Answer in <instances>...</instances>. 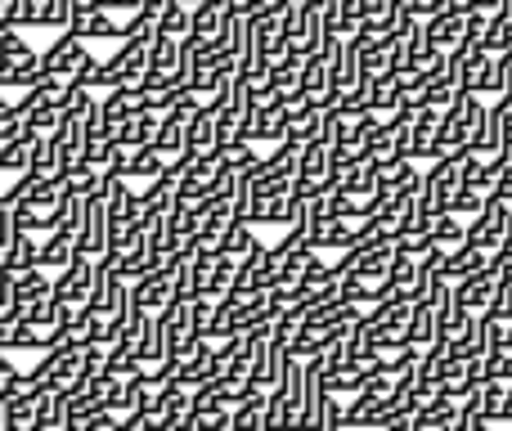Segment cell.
I'll return each instance as SVG.
<instances>
[{
    "instance_id": "6da1fadb",
    "label": "cell",
    "mask_w": 512,
    "mask_h": 431,
    "mask_svg": "<svg viewBox=\"0 0 512 431\" xmlns=\"http://www.w3.org/2000/svg\"><path fill=\"white\" fill-rule=\"evenodd\" d=\"M463 153L468 149L445 153V158L432 162V171L423 176V198H427V207H432L436 216L450 212V198L459 194V185H463Z\"/></svg>"
},
{
    "instance_id": "7a4b0ae2",
    "label": "cell",
    "mask_w": 512,
    "mask_h": 431,
    "mask_svg": "<svg viewBox=\"0 0 512 431\" xmlns=\"http://www.w3.org/2000/svg\"><path fill=\"white\" fill-rule=\"evenodd\" d=\"M508 216H512V207H504L499 198H486V207H481L477 216L463 220V234H468V243H472V247H481V252L495 256L499 247H504Z\"/></svg>"
},
{
    "instance_id": "3957f363",
    "label": "cell",
    "mask_w": 512,
    "mask_h": 431,
    "mask_svg": "<svg viewBox=\"0 0 512 431\" xmlns=\"http://www.w3.org/2000/svg\"><path fill=\"white\" fill-rule=\"evenodd\" d=\"M167 378L185 391H198V387H207V382H216V342L189 346V351L167 369Z\"/></svg>"
},
{
    "instance_id": "277c9868",
    "label": "cell",
    "mask_w": 512,
    "mask_h": 431,
    "mask_svg": "<svg viewBox=\"0 0 512 431\" xmlns=\"http://www.w3.org/2000/svg\"><path fill=\"white\" fill-rule=\"evenodd\" d=\"M90 274H95V261H86V256H72L68 270L50 274V279H54L50 297L59 301V306H68V310H81V306H86V297H90Z\"/></svg>"
},
{
    "instance_id": "5b68a950",
    "label": "cell",
    "mask_w": 512,
    "mask_h": 431,
    "mask_svg": "<svg viewBox=\"0 0 512 431\" xmlns=\"http://www.w3.org/2000/svg\"><path fill=\"white\" fill-rule=\"evenodd\" d=\"M122 297H126V279H117L104 261H95V274H90V297H86V310L95 319H113L122 310Z\"/></svg>"
},
{
    "instance_id": "8992f818",
    "label": "cell",
    "mask_w": 512,
    "mask_h": 431,
    "mask_svg": "<svg viewBox=\"0 0 512 431\" xmlns=\"http://www.w3.org/2000/svg\"><path fill=\"white\" fill-rule=\"evenodd\" d=\"M86 41H77L72 32H63V36H54L50 41V50H41L36 59H41V72L45 77H59V81H68L72 72L81 68V59H86Z\"/></svg>"
},
{
    "instance_id": "52a82bcc",
    "label": "cell",
    "mask_w": 512,
    "mask_h": 431,
    "mask_svg": "<svg viewBox=\"0 0 512 431\" xmlns=\"http://www.w3.org/2000/svg\"><path fill=\"white\" fill-rule=\"evenodd\" d=\"M63 32H72L77 41H122V23L104 9H90V5H72V18Z\"/></svg>"
},
{
    "instance_id": "ba28073f",
    "label": "cell",
    "mask_w": 512,
    "mask_h": 431,
    "mask_svg": "<svg viewBox=\"0 0 512 431\" xmlns=\"http://www.w3.org/2000/svg\"><path fill=\"white\" fill-rule=\"evenodd\" d=\"M423 41L432 45V50H441V54H450L459 41H468V14L463 9H441V14H432L423 23Z\"/></svg>"
},
{
    "instance_id": "9c48e42d",
    "label": "cell",
    "mask_w": 512,
    "mask_h": 431,
    "mask_svg": "<svg viewBox=\"0 0 512 431\" xmlns=\"http://www.w3.org/2000/svg\"><path fill=\"white\" fill-rule=\"evenodd\" d=\"M459 86H463V95H477V99L499 95V68H495V54H486V50L477 45V50L468 54V63H463V72H459Z\"/></svg>"
},
{
    "instance_id": "30bf717a",
    "label": "cell",
    "mask_w": 512,
    "mask_h": 431,
    "mask_svg": "<svg viewBox=\"0 0 512 431\" xmlns=\"http://www.w3.org/2000/svg\"><path fill=\"white\" fill-rule=\"evenodd\" d=\"M468 153H477V158H486V162L504 153V113H499L495 104L481 108L477 126H472V135H468Z\"/></svg>"
},
{
    "instance_id": "8fae6325",
    "label": "cell",
    "mask_w": 512,
    "mask_h": 431,
    "mask_svg": "<svg viewBox=\"0 0 512 431\" xmlns=\"http://www.w3.org/2000/svg\"><path fill=\"white\" fill-rule=\"evenodd\" d=\"M216 149H221V140H216V117L207 104H198L185 122V158H207V153H216Z\"/></svg>"
},
{
    "instance_id": "7c38bea8",
    "label": "cell",
    "mask_w": 512,
    "mask_h": 431,
    "mask_svg": "<svg viewBox=\"0 0 512 431\" xmlns=\"http://www.w3.org/2000/svg\"><path fill=\"white\" fill-rule=\"evenodd\" d=\"M283 131H288V104L283 99L252 104V144H279Z\"/></svg>"
},
{
    "instance_id": "4fadbf2b",
    "label": "cell",
    "mask_w": 512,
    "mask_h": 431,
    "mask_svg": "<svg viewBox=\"0 0 512 431\" xmlns=\"http://www.w3.org/2000/svg\"><path fill=\"white\" fill-rule=\"evenodd\" d=\"M319 140V104H310V99H292L288 104V131H283L279 144H297V149H306V144Z\"/></svg>"
},
{
    "instance_id": "5bb4252c",
    "label": "cell",
    "mask_w": 512,
    "mask_h": 431,
    "mask_svg": "<svg viewBox=\"0 0 512 431\" xmlns=\"http://www.w3.org/2000/svg\"><path fill=\"white\" fill-rule=\"evenodd\" d=\"M131 292H135V301H140L149 315H158V310H167L171 301H176V283H171V274L167 270H149V274H140V279L131 283Z\"/></svg>"
},
{
    "instance_id": "9a60e30c",
    "label": "cell",
    "mask_w": 512,
    "mask_h": 431,
    "mask_svg": "<svg viewBox=\"0 0 512 431\" xmlns=\"http://www.w3.org/2000/svg\"><path fill=\"white\" fill-rule=\"evenodd\" d=\"M99 113H104L108 135H113V126H122V122H131L135 113H144V95H140V86L104 90V99H99Z\"/></svg>"
},
{
    "instance_id": "2e32d148",
    "label": "cell",
    "mask_w": 512,
    "mask_h": 431,
    "mask_svg": "<svg viewBox=\"0 0 512 431\" xmlns=\"http://www.w3.org/2000/svg\"><path fill=\"white\" fill-rule=\"evenodd\" d=\"M185 122H189V113H176V108L158 117V131H153V149H158L167 162H176L180 153H185Z\"/></svg>"
},
{
    "instance_id": "e0dca14e",
    "label": "cell",
    "mask_w": 512,
    "mask_h": 431,
    "mask_svg": "<svg viewBox=\"0 0 512 431\" xmlns=\"http://www.w3.org/2000/svg\"><path fill=\"white\" fill-rule=\"evenodd\" d=\"M261 238H256V229L252 225H230L225 229V238H221V247H216V256H225V261H234L243 270V265L252 261L256 252H261Z\"/></svg>"
},
{
    "instance_id": "ac0fdd59",
    "label": "cell",
    "mask_w": 512,
    "mask_h": 431,
    "mask_svg": "<svg viewBox=\"0 0 512 431\" xmlns=\"http://www.w3.org/2000/svg\"><path fill=\"white\" fill-rule=\"evenodd\" d=\"M297 99H310V104H319V108L333 99V90H328V59H324V54H310V59L301 63V90H297Z\"/></svg>"
},
{
    "instance_id": "d6986e66",
    "label": "cell",
    "mask_w": 512,
    "mask_h": 431,
    "mask_svg": "<svg viewBox=\"0 0 512 431\" xmlns=\"http://www.w3.org/2000/svg\"><path fill=\"white\" fill-rule=\"evenodd\" d=\"M454 292H459L463 310H472V315H486L490 297H495V270H477V274H468V279L454 283Z\"/></svg>"
},
{
    "instance_id": "ffe728a7",
    "label": "cell",
    "mask_w": 512,
    "mask_h": 431,
    "mask_svg": "<svg viewBox=\"0 0 512 431\" xmlns=\"http://www.w3.org/2000/svg\"><path fill=\"white\" fill-rule=\"evenodd\" d=\"M36 247H41V238H36V234H23V229H18L14 243L0 252V270H5L9 279H18V274L36 270Z\"/></svg>"
},
{
    "instance_id": "44dd1931",
    "label": "cell",
    "mask_w": 512,
    "mask_h": 431,
    "mask_svg": "<svg viewBox=\"0 0 512 431\" xmlns=\"http://www.w3.org/2000/svg\"><path fill=\"white\" fill-rule=\"evenodd\" d=\"M72 256H77L72 238L54 229V234H45V238H41V247H36V270L59 274V270H68V265H72Z\"/></svg>"
},
{
    "instance_id": "7402d4cb",
    "label": "cell",
    "mask_w": 512,
    "mask_h": 431,
    "mask_svg": "<svg viewBox=\"0 0 512 431\" xmlns=\"http://www.w3.org/2000/svg\"><path fill=\"white\" fill-rule=\"evenodd\" d=\"M333 185L342 189L346 198H355V203H369V198H373V189H378V171H373L369 162H360V158H355L351 167H346L342 176L333 180Z\"/></svg>"
},
{
    "instance_id": "603a6c76",
    "label": "cell",
    "mask_w": 512,
    "mask_h": 431,
    "mask_svg": "<svg viewBox=\"0 0 512 431\" xmlns=\"http://www.w3.org/2000/svg\"><path fill=\"white\" fill-rule=\"evenodd\" d=\"M409 342H414V351H423V346L436 342V301H432V292L418 297L414 310H409Z\"/></svg>"
},
{
    "instance_id": "cb8c5ba5",
    "label": "cell",
    "mask_w": 512,
    "mask_h": 431,
    "mask_svg": "<svg viewBox=\"0 0 512 431\" xmlns=\"http://www.w3.org/2000/svg\"><path fill=\"white\" fill-rule=\"evenodd\" d=\"M265 81H270V95L283 99V104H292L301 90V63L297 59H279L265 68Z\"/></svg>"
},
{
    "instance_id": "d4e9b609",
    "label": "cell",
    "mask_w": 512,
    "mask_h": 431,
    "mask_svg": "<svg viewBox=\"0 0 512 431\" xmlns=\"http://www.w3.org/2000/svg\"><path fill=\"white\" fill-rule=\"evenodd\" d=\"M68 427V396L45 387L36 396V431H63Z\"/></svg>"
},
{
    "instance_id": "484cf974",
    "label": "cell",
    "mask_w": 512,
    "mask_h": 431,
    "mask_svg": "<svg viewBox=\"0 0 512 431\" xmlns=\"http://www.w3.org/2000/svg\"><path fill=\"white\" fill-rule=\"evenodd\" d=\"M230 431H274L270 427V409H265V396L239 400L234 414H230Z\"/></svg>"
},
{
    "instance_id": "4316f807",
    "label": "cell",
    "mask_w": 512,
    "mask_h": 431,
    "mask_svg": "<svg viewBox=\"0 0 512 431\" xmlns=\"http://www.w3.org/2000/svg\"><path fill=\"white\" fill-rule=\"evenodd\" d=\"M221 23H225V5H221V0H198V5L189 9V36L212 41V36L221 32Z\"/></svg>"
},
{
    "instance_id": "83f0119b",
    "label": "cell",
    "mask_w": 512,
    "mask_h": 431,
    "mask_svg": "<svg viewBox=\"0 0 512 431\" xmlns=\"http://www.w3.org/2000/svg\"><path fill=\"white\" fill-rule=\"evenodd\" d=\"M427 243H432L441 256H445V252H454V247H463V243H468V234H463V220H459V216H450V212L436 216V220H432V229H427Z\"/></svg>"
},
{
    "instance_id": "f1b7e54d",
    "label": "cell",
    "mask_w": 512,
    "mask_h": 431,
    "mask_svg": "<svg viewBox=\"0 0 512 431\" xmlns=\"http://www.w3.org/2000/svg\"><path fill=\"white\" fill-rule=\"evenodd\" d=\"M162 171H167V158H162L153 144H144V149H135L131 158H126V180H158Z\"/></svg>"
},
{
    "instance_id": "f546056e",
    "label": "cell",
    "mask_w": 512,
    "mask_h": 431,
    "mask_svg": "<svg viewBox=\"0 0 512 431\" xmlns=\"http://www.w3.org/2000/svg\"><path fill=\"white\" fill-rule=\"evenodd\" d=\"M54 288V279L45 270H27L14 279V306H32V301H45Z\"/></svg>"
},
{
    "instance_id": "4dcf8cb0",
    "label": "cell",
    "mask_w": 512,
    "mask_h": 431,
    "mask_svg": "<svg viewBox=\"0 0 512 431\" xmlns=\"http://www.w3.org/2000/svg\"><path fill=\"white\" fill-rule=\"evenodd\" d=\"M32 45H27L23 32H14V27H0V68H14V63L32 59Z\"/></svg>"
},
{
    "instance_id": "1f68e13d",
    "label": "cell",
    "mask_w": 512,
    "mask_h": 431,
    "mask_svg": "<svg viewBox=\"0 0 512 431\" xmlns=\"http://www.w3.org/2000/svg\"><path fill=\"white\" fill-rule=\"evenodd\" d=\"M27 153H32V140L27 135H14V140L0 144V171H9V176H23L27 171Z\"/></svg>"
},
{
    "instance_id": "d6a6232c",
    "label": "cell",
    "mask_w": 512,
    "mask_h": 431,
    "mask_svg": "<svg viewBox=\"0 0 512 431\" xmlns=\"http://www.w3.org/2000/svg\"><path fill=\"white\" fill-rule=\"evenodd\" d=\"M158 36H171V41L189 36V5L167 0V9H162V18H158Z\"/></svg>"
},
{
    "instance_id": "836d02e7",
    "label": "cell",
    "mask_w": 512,
    "mask_h": 431,
    "mask_svg": "<svg viewBox=\"0 0 512 431\" xmlns=\"http://www.w3.org/2000/svg\"><path fill=\"white\" fill-rule=\"evenodd\" d=\"M225 81H230V72H225V68H194L185 77V90H194V95L203 99V95H216Z\"/></svg>"
},
{
    "instance_id": "e575fe53",
    "label": "cell",
    "mask_w": 512,
    "mask_h": 431,
    "mask_svg": "<svg viewBox=\"0 0 512 431\" xmlns=\"http://www.w3.org/2000/svg\"><path fill=\"white\" fill-rule=\"evenodd\" d=\"M486 207V194H477V189H468V185H459V194L450 198V216H459V220H472Z\"/></svg>"
},
{
    "instance_id": "d590c367",
    "label": "cell",
    "mask_w": 512,
    "mask_h": 431,
    "mask_svg": "<svg viewBox=\"0 0 512 431\" xmlns=\"http://www.w3.org/2000/svg\"><path fill=\"white\" fill-rule=\"evenodd\" d=\"M450 431H490V423L477 414V409L459 405V418H454V427H450Z\"/></svg>"
},
{
    "instance_id": "8d00e7d4",
    "label": "cell",
    "mask_w": 512,
    "mask_h": 431,
    "mask_svg": "<svg viewBox=\"0 0 512 431\" xmlns=\"http://www.w3.org/2000/svg\"><path fill=\"white\" fill-rule=\"evenodd\" d=\"M495 68H499V95H512V50L495 54Z\"/></svg>"
},
{
    "instance_id": "74e56055",
    "label": "cell",
    "mask_w": 512,
    "mask_h": 431,
    "mask_svg": "<svg viewBox=\"0 0 512 431\" xmlns=\"http://www.w3.org/2000/svg\"><path fill=\"white\" fill-rule=\"evenodd\" d=\"M14 373H18V364H14V360H9V355H5V351H0V387H5V382H9V378H14Z\"/></svg>"
},
{
    "instance_id": "f35d334b",
    "label": "cell",
    "mask_w": 512,
    "mask_h": 431,
    "mask_svg": "<svg viewBox=\"0 0 512 431\" xmlns=\"http://www.w3.org/2000/svg\"><path fill=\"white\" fill-rule=\"evenodd\" d=\"M409 418H414V414H400L396 423H387V427H378V431H409Z\"/></svg>"
},
{
    "instance_id": "ab89813d",
    "label": "cell",
    "mask_w": 512,
    "mask_h": 431,
    "mask_svg": "<svg viewBox=\"0 0 512 431\" xmlns=\"http://www.w3.org/2000/svg\"><path fill=\"white\" fill-rule=\"evenodd\" d=\"M504 423H512V391H508V405H504Z\"/></svg>"
},
{
    "instance_id": "60d3db41",
    "label": "cell",
    "mask_w": 512,
    "mask_h": 431,
    "mask_svg": "<svg viewBox=\"0 0 512 431\" xmlns=\"http://www.w3.org/2000/svg\"><path fill=\"white\" fill-rule=\"evenodd\" d=\"M5 14H9V0H0V27H5Z\"/></svg>"
},
{
    "instance_id": "b9f144b4",
    "label": "cell",
    "mask_w": 512,
    "mask_h": 431,
    "mask_svg": "<svg viewBox=\"0 0 512 431\" xmlns=\"http://www.w3.org/2000/svg\"><path fill=\"white\" fill-rule=\"evenodd\" d=\"M504 247H512V216H508V234H504Z\"/></svg>"
},
{
    "instance_id": "7bdbcfd3",
    "label": "cell",
    "mask_w": 512,
    "mask_h": 431,
    "mask_svg": "<svg viewBox=\"0 0 512 431\" xmlns=\"http://www.w3.org/2000/svg\"><path fill=\"white\" fill-rule=\"evenodd\" d=\"M99 431H122V427H117V423H99Z\"/></svg>"
}]
</instances>
